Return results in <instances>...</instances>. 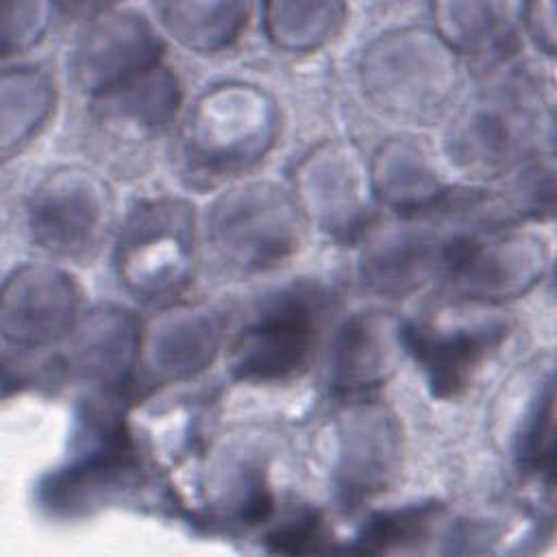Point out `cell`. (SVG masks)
<instances>
[{
  "instance_id": "cell-6",
  "label": "cell",
  "mask_w": 557,
  "mask_h": 557,
  "mask_svg": "<svg viewBox=\"0 0 557 557\" xmlns=\"http://www.w3.org/2000/svg\"><path fill=\"white\" fill-rule=\"evenodd\" d=\"M109 222V194L94 176L65 170L52 174L30 202L33 237L61 257L91 255Z\"/></svg>"
},
{
  "instance_id": "cell-1",
  "label": "cell",
  "mask_w": 557,
  "mask_h": 557,
  "mask_svg": "<svg viewBox=\"0 0 557 557\" xmlns=\"http://www.w3.org/2000/svg\"><path fill=\"white\" fill-rule=\"evenodd\" d=\"M74 435L70 461L39 485V500L52 513L87 511L137 479L133 440L111 405L87 403Z\"/></svg>"
},
{
  "instance_id": "cell-13",
  "label": "cell",
  "mask_w": 557,
  "mask_h": 557,
  "mask_svg": "<svg viewBox=\"0 0 557 557\" xmlns=\"http://www.w3.org/2000/svg\"><path fill=\"white\" fill-rule=\"evenodd\" d=\"M139 331L133 315L120 309L96 311L78 329L67 352V368L102 387L122 383L135 361Z\"/></svg>"
},
{
  "instance_id": "cell-2",
  "label": "cell",
  "mask_w": 557,
  "mask_h": 557,
  "mask_svg": "<svg viewBox=\"0 0 557 557\" xmlns=\"http://www.w3.org/2000/svg\"><path fill=\"white\" fill-rule=\"evenodd\" d=\"M276 133V111L265 94L228 85L207 94L189 115L185 152L207 176L246 170L265 154Z\"/></svg>"
},
{
  "instance_id": "cell-12",
  "label": "cell",
  "mask_w": 557,
  "mask_h": 557,
  "mask_svg": "<svg viewBox=\"0 0 557 557\" xmlns=\"http://www.w3.org/2000/svg\"><path fill=\"white\" fill-rule=\"evenodd\" d=\"M400 326L379 313L350 318L335 337L331 352V383L335 394L363 396L379 387L394 368Z\"/></svg>"
},
{
  "instance_id": "cell-8",
  "label": "cell",
  "mask_w": 557,
  "mask_h": 557,
  "mask_svg": "<svg viewBox=\"0 0 557 557\" xmlns=\"http://www.w3.org/2000/svg\"><path fill=\"white\" fill-rule=\"evenodd\" d=\"M161 41L133 13L96 17L83 33L72 70L76 83L96 96H107L159 65Z\"/></svg>"
},
{
  "instance_id": "cell-22",
  "label": "cell",
  "mask_w": 557,
  "mask_h": 557,
  "mask_svg": "<svg viewBox=\"0 0 557 557\" xmlns=\"http://www.w3.org/2000/svg\"><path fill=\"white\" fill-rule=\"evenodd\" d=\"M270 11H274L270 20V33L281 44H289L294 48L298 46H313L320 39H324L329 33H333V26L342 11L339 4H309L307 20H296L285 4H270Z\"/></svg>"
},
{
  "instance_id": "cell-3",
  "label": "cell",
  "mask_w": 557,
  "mask_h": 557,
  "mask_svg": "<svg viewBox=\"0 0 557 557\" xmlns=\"http://www.w3.org/2000/svg\"><path fill=\"white\" fill-rule=\"evenodd\" d=\"M324 309L326 294L313 285H294L276 294L233 344V376L276 383L298 374L313 352Z\"/></svg>"
},
{
  "instance_id": "cell-15",
  "label": "cell",
  "mask_w": 557,
  "mask_h": 557,
  "mask_svg": "<svg viewBox=\"0 0 557 557\" xmlns=\"http://www.w3.org/2000/svg\"><path fill=\"white\" fill-rule=\"evenodd\" d=\"M220 344V322L209 311H178L152 339V359L170 376H187L205 368Z\"/></svg>"
},
{
  "instance_id": "cell-4",
  "label": "cell",
  "mask_w": 557,
  "mask_h": 557,
  "mask_svg": "<svg viewBox=\"0 0 557 557\" xmlns=\"http://www.w3.org/2000/svg\"><path fill=\"white\" fill-rule=\"evenodd\" d=\"M117 274L141 298L176 294L194 261V213L181 200H152L131 211L117 242Z\"/></svg>"
},
{
  "instance_id": "cell-14",
  "label": "cell",
  "mask_w": 557,
  "mask_h": 557,
  "mask_svg": "<svg viewBox=\"0 0 557 557\" xmlns=\"http://www.w3.org/2000/svg\"><path fill=\"white\" fill-rule=\"evenodd\" d=\"M398 463V435L394 422L381 411H359L344 429L339 463L342 490L361 498L383 490Z\"/></svg>"
},
{
  "instance_id": "cell-20",
  "label": "cell",
  "mask_w": 557,
  "mask_h": 557,
  "mask_svg": "<svg viewBox=\"0 0 557 557\" xmlns=\"http://www.w3.org/2000/svg\"><path fill=\"white\" fill-rule=\"evenodd\" d=\"M442 7L453 13V17H446L448 26H444L446 37L453 44H457L466 50H479V48L485 50L487 48V52H492L496 46L507 48V39L511 35V30L507 28V24L500 22V15L494 13L498 7L466 4V11L470 15H461L455 4H442Z\"/></svg>"
},
{
  "instance_id": "cell-11",
  "label": "cell",
  "mask_w": 557,
  "mask_h": 557,
  "mask_svg": "<svg viewBox=\"0 0 557 557\" xmlns=\"http://www.w3.org/2000/svg\"><path fill=\"white\" fill-rule=\"evenodd\" d=\"M531 109L516 91L492 94L468 109L450 137L453 154L470 170L494 174L513 163L531 144Z\"/></svg>"
},
{
  "instance_id": "cell-10",
  "label": "cell",
  "mask_w": 557,
  "mask_h": 557,
  "mask_svg": "<svg viewBox=\"0 0 557 557\" xmlns=\"http://www.w3.org/2000/svg\"><path fill=\"white\" fill-rule=\"evenodd\" d=\"M78 305L81 292L70 276L52 268H24L4 285V337L20 346L52 342L72 326Z\"/></svg>"
},
{
  "instance_id": "cell-16",
  "label": "cell",
  "mask_w": 557,
  "mask_h": 557,
  "mask_svg": "<svg viewBox=\"0 0 557 557\" xmlns=\"http://www.w3.org/2000/svg\"><path fill=\"white\" fill-rule=\"evenodd\" d=\"M444 246L416 235H394L372 246L363 261V281L387 294L416 287L435 268H444Z\"/></svg>"
},
{
  "instance_id": "cell-19",
  "label": "cell",
  "mask_w": 557,
  "mask_h": 557,
  "mask_svg": "<svg viewBox=\"0 0 557 557\" xmlns=\"http://www.w3.org/2000/svg\"><path fill=\"white\" fill-rule=\"evenodd\" d=\"M440 513L437 503L409 505L374 513L357 535L355 550L387 553L422 540Z\"/></svg>"
},
{
  "instance_id": "cell-7",
  "label": "cell",
  "mask_w": 557,
  "mask_h": 557,
  "mask_svg": "<svg viewBox=\"0 0 557 557\" xmlns=\"http://www.w3.org/2000/svg\"><path fill=\"white\" fill-rule=\"evenodd\" d=\"M507 331L509 324L496 315L453 326L411 322L400 329V342L422 366L433 394L450 398L498 350Z\"/></svg>"
},
{
  "instance_id": "cell-17",
  "label": "cell",
  "mask_w": 557,
  "mask_h": 557,
  "mask_svg": "<svg viewBox=\"0 0 557 557\" xmlns=\"http://www.w3.org/2000/svg\"><path fill=\"white\" fill-rule=\"evenodd\" d=\"M374 181L381 194L405 213H424L442 207L448 191L440 189L437 181L418 159L411 146H387L374 168Z\"/></svg>"
},
{
  "instance_id": "cell-18",
  "label": "cell",
  "mask_w": 557,
  "mask_h": 557,
  "mask_svg": "<svg viewBox=\"0 0 557 557\" xmlns=\"http://www.w3.org/2000/svg\"><path fill=\"white\" fill-rule=\"evenodd\" d=\"M168 28L187 46L218 48L228 44L246 22L248 7L239 2L218 4H159Z\"/></svg>"
},
{
  "instance_id": "cell-21",
  "label": "cell",
  "mask_w": 557,
  "mask_h": 557,
  "mask_svg": "<svg viewBox=\"0 0 557 557\" xmlns=\"http://www.w3.org/2000/svg\"><path fill=\"white\" fill-rule=\"evenodd\" d=\"M553 383L548 381L544 392H540V400L533 407V413L522 431L520 437V463L524 468V472L531 474H540L546 476L548 481L553 479Z\"/></svg>"
},
{
  "instance_id": "cell-9",
  "label": "cell",
  "mask_w": 557,
  "mask_h": 557,
  "mask_svg": "<svg viewBox=\"0 0 557 557\" xmlns=\"http://www.w3.org/2000/svg\"><path fill=\"white\" fill-rule=\"evenodd\" d=\"M544 246L529 235L485 242L455 237L444 246V268L466 294L507 298L527 292L544 270Z\"/></svg>"
},
{
  "instance_id": "cell-5",
  "label": "cell",
  "mask_w": 557,
  "mask_h": 557,
  "mask_svg": "<svg viewBox=\"0 0 557 557\" xmlns=\"http://www.w3.org/2000/svg\"><path fill=\"white\" fill-rule=\"evenodd\" d=\"M298 215L289 198L270 185H248L220 198L209 235L233 268L257 272L281 263L298 244Z\"/></svg>"
},
{
  "instance_id": "cell-23",
  "label": "cell",
  "mask_w": 557,
  "mask_h": 557,
  "mask_svg": "<svg viewBox=\"0 0 557 557\" xmlns=\"http://www.w3.org/2000/svg\"><path fill=\"white\" fill-rule=\"evenodd\" d=\"M329 540L324 522L318 518V513H305L296 520H289L281 524L270 537L268 546L274 553H287V555H302V553H318L324 548V542Z\"/></svg>"
}]
</instances>
